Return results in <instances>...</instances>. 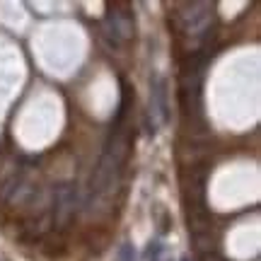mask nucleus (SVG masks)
<instances>
[{"mask_svg": "<svg viewBox=\"0 0 261 261\" xmlns=\"http://www.w3.org/2000/svg\"><path fill=\"white\" fill-rule=\"evenodd\" d=\"M150 116H155L158 123H169V90L160 73L150 77Z\"/></svg>", "mask_w": 261, "mask_h": 261, "instance_id": "7ed1b4c3", "label": "nucleus"}, {"mask_svg": "<svg viewBox=\"0 0 261 261\" xmlns=\"http://www.w3.org/2000/svg\"><path fill=\"white\" fill-rule=\"evenodd\" d=\"M75 208V191L70 184L56 189V213L58 218H68V213Z\"/></svg>", "mask_w": 261, "mask_h": 261, "instance_id": "20e7f679", "label": "nucleus"}, {"mask_svg": "<svg viewBox=\"0 0 261 261\" xmlns=\"http://www.w3.org/2000/svg\"><path fill=\"white\" fill-rule=\"evenodd\" d=\"M181 261H191V259H189V256H184V259H181Z\"/></svg>", "mask_w": 261, "mask_h": 261, "instance_id": "423d86ee", "label": "nucleus"}, {"mask_svg": "<svg viewBox=\"0 0 261 261\" xmlns=\"http://www.w3.org/2000/svg\"><path fill=\"white\" fill-rule=\"evenodd\" d=\"M213 5L211 3H189L177 12V27L187 37L203 39L213 24Z\"/></svg>", "mask_w": 261, "mask_h": 261, "instance_id": "f257e3e1", "label": "nucleus"}, {"mask_svg": "<svg viewBox=\"0 0 261 261\" xmlns=\"http://www.w3.org/2000/svg\"><path fill=\"white\" fill-rule=\"evenodd\" d=\"M116 261H138V254H136V247L130 242H123L119 249H116Z\"/></svg>", "mask_w": 261, "mask_h": 261, "instance_id": "39448f33", "label": "nucleus"}, {"mask_svg": "<svg viewBox=\"0 0 261 261\" xmlns=\"http://www.w3.org/2000/svg\"><path fill=\"white\" fill-rule=\"evenodd\" d=\"M133 17L128 12H121V10H109L107 17H104V37L109 39V44L119 46L123 41H128L133 37Z\"/></svg>", "mask_w": 261, "mask_h": 261, "instance_id": "f03ea898", "label": "nucleus"}]
</instances>
